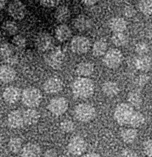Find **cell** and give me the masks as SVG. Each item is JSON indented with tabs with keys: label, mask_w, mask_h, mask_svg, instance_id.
Returning a JSON list of instances; mask_svg holds the SVG:
<instances>
[{
	"label": "cell",
	"mask_w": 152,
	"mask_h": 157,
	"mask_svg": "<svg viewBox=\"0 0 152 157\" xmlns=\"http://www.w3.org/2000/svg\"><path fill=\"white\" fill-rule=\"evenodd\" d=\"M116 122L121 126L138 128L145 121L144 115L128 103H120L116 105L113 113Z\"/></svg>",
	"instance_id": "6da1fadb"
},
{
	"label": "cell",
	"mask_w": 152,
	"mask_h": 157,
	"mask_svg": "<svg viewBox=\"0 0 152 157\" xmlns=\"http://www.w3.org/2000/svg\"><path fill=\"white\" fill-rule=\"evenodd\" d=\"M72 91L78 98L87 99L94 94V84L88 77H79L73 82Z\"/></svg>",
	"instance_id": "7a4b0ae2"
},
{
	"label": "cell",
	"mask_w": 152,
	"mask_h": 157,
	"mask_svg": "<svg viewBox=\"0 0 152 157\" xmlns=\"http://www.w3.org/2000/svg\"><path fill=\"white\" fill-rule=\"evenodd\" d=\"M42 99V95L39 89L36 87H27L21 92L22 103L29 109L38 107Z\"/></svg>",
	"instance_id": "3957f363"
},
{
	"label": "cell",
	"mask_w": 152,
	"mask_h": 157,
	"mask_svg": "<svg viewBox=\"0 0 152 157\" xmlns=\"http://www.w3.org/2000/svg\"><path fill=\"white\" fill-rule=\"evenodd\" d=\"M75 118L83 123L92 121L96 116V110L94 106L88 103H81L75 106L74 110Z\"/></svg>",
	"instance_id": "277c9868"
},
{
	"label": "cell",
	"mask_w": 152,
	"mask_h": 157,
	"mask_svg": "<svg viewBox=\"0 0 152 157\" xmlns=\"http://www.w3.org/2000/svg\"><path fill=\"white\" fill-rule=\"evenodd\" d=\"M44 59L49 67L54 69H58L64 63V54L61 48H53L45 55Z\"/></svg>",
	"instance_id": "5b68a950"
},
{
	"label": "cell",
	"mask_w": 152,
	"mask_h": 157,
	"mask_svg": "<svg viewBox=\"0 0 152 157\" xmlns=\"http://www.w3.org/2000/svg\"><path fill=\"white\" fill-rule=\"evenodd\" d=\"M123 60L122 52L117 48H111L107 51L103 57V63L105 66L110 69L118 67Z\"/></svg>",
	"instance_id": "8992f818"
},
{
	"label": "cell",
	"mask_w": 152,
	"mask_h": 157,
	"mask_svg": "<svg viewBox=\"0 0 152 157\" xmlns=\"http://www.w3.org/2000/svg\"><path fill=\"white\" fill-rule=\"evenodd\" d=\"M0 55L7 65H13L18 62L17 51L12 44L8 42L2 44L0 47Z\"/></svg>",
	"instance_id": "52a82bcc"
},
{
	"label": "cell",
	"mask_w": 152,
	"mask_h": 157,
	"mask_svg": "<svg viewBox=\"0 0 152 157\" xmlns=\"http://www.w3.org/2000/svg\"><path fill=\"white\" fill-rule=\"evenodd\" d=\"M68 107L69 102L67 100L61 96L53 98L48 104V109L50 112L56 116L63 115L67 110Z\"/></svg>",
	"instance_id": "ba28073f"
},
{
	"label": "cell",
	"mask_w": 152,
	"mask_h": 157,
	"mask_svg": "<svg viewBox=\"0 0 152 157\" xmlns=\"http://www.w3.org/2000/svg\"><path fill=\"white\" fill-rule=\"evenodd\" d=\"M91 47V43L88 37L83 36H74L70 43V50L76 54L87 53Z\"/></svg>",
	"instance_id": "9c48e42d"
},
{
	"label": "cell",
	"mask_w": 152,
	"mask_h": 157,
	"mask_svg": "<svg viewBox=\"0 0 152 157\" xmlns=\"http://www.w3.org/2000/svg\"><path fill=\"white\" fill-rule=\"evenodd\" d=\"M36 47L41 52H48L53 47L54 40L53 37L47 32L37 33L34 39Z\"/></svg>",
	"instance_id": "30bf717a"
},
{
	"label": "cell",
	"mask_w": 152,
	"mask_h": 157,
	"mask_svg": "<svg viewBox=\"0 0 152 157\" xmlns=\"http://www.w3.org/2000/svg\"><path fill=\"white\" fill-rule=\"evenodd\" d=\"M87 144L85 140L80 136H74L70 138L67 145L68 151L72 155L79 156L86 150Z\"/></svg>",
	"instance_id": "8fae6325"
},
{
	"label": "cell",
	"mask_w": 152,
	"mask_h": 157,
	"mask_svg": "<svg viewBox=\"0 0 152 157\" xmlns=\"http://www.w3.org/2000/svg\"><path fill=\"white\" fill-rule=\"evenodd\" d=\"M9 14L14 19L20 20L23 19L26 13L25 5L20 1L15 0L11 1L7 7Z\"/></svg>",
	"instance_id": "7c38bea8"
},
{
	"label": "cell",
	"mask_w": 152,
	"mask_h": 157,
	"mask_svg": "<svg viewBox=\"0 0 152 157\" xmlns=\"http://www.w3.org/2000/svg\"><path fill=\"white\" fill-rule=\"evenodd\" d=\"M7 122L8 126L12 129H20L25 126L23 111L14 110L7 115Z\"/></svg>",
	"instance_id": "4fadbf2b"
},
{
	"label": "cell",
	"mask_w": 152,
	"mask_h": 157,
	"mask_svg": "<svg viewBox=\"0 0 152 157\" xmlns=\"http://www.w3.org/2000/svg\"><path fill=\"white\" fill-rule=\"evenodd\" d=\"M44 91L48 94H56L60 92L63 88V82L57 77L48 78L44 83Z\"/></svg>",
	"instance_id": "5bb4252c"
},
{
	"label": "cell",
	"mask_w": 152,
	"mask_h": 157,
	"mask_svg": "<svg viewBox=\"0 0 152 157\" xmlns=\"http://www.w3.org/2000/svg\"><path fill=\"white\" fill-rule=\"evenodd\" d=\"M21 92L20 89L15 86L7 87L2 93V98L6 102L9 104H13L21 99Z\"/></svg>",
	"instance_id": "9a60e30c"
},
{
	"label": "cell",
	"mask_w": 152,
	"mask_h": 157,
	"mask_svg": "<svg viewBox=\"0 0 152 157\" xmlns=\"http://www.w3.org/2000/svg\"><path fill=\"white\" fill-rule=\"evenodd\" d=\"M74 27L78 31H86L93 26L92 20L87 16L80 15L76 17L73 21Z\"/></svg>",
	"instance_id": "2e32d148"
},
{
	"label": "cell",
	"mask_w": 152,
	"mask_h": 157,
	"mask_svg": "<svg viewBox=\"0 0 152 157\" xmlns=\"http://www.w3.org/2000/svg\"><path fill=\"white\" fill-rule=\"evenodd\" d=\"M42 150L39 145L34 143H28L21 151V157H40Z\"/></svg>",
	"instance_id": "e0dca14e"
},
{
	"label": "cell",
	"mask_w": 152,
	"mask_h": 157,
	"mask_svg": "<svg viewBox=\"0 0 152 157\" xmlns=\"http://www.w3.org/2000/svg\"><path fill=\"white\" fill-rule=\"evenodd\" d=\"M134 65L139 71H147L152 66V59L146 55H138L134 59Z\"/></svg>",
	"instance_id": "ac0fdd59"
},
{
	"label": "cell",
	"mask_w": 152,
	"mask_h": 157,
	"mask_svg": "<svg viewBox=\"0 0 152 157\" xmlns=\"http://www.w3.org/2000/svg\"><path fill=\"white\" fill-rule=\"evenodd\" d=\"M72 35V31L69 26L63 23L56 26L55 29L56 39L59 42H65L70 39Z\"/></svg>",
	"instance_id": "d6986e66"
},
{
	"label": "cell",
	"mask_w": 152,
	"mask_h": 157,
	"mask_svg": "<svg viewBox=\"0 0 152 157\" xmlns=\"http://www.w3.org/2000/svg\"><path fill=\"white\" fill-rule=\"evenodd\" d=\"M127 21L120 17L112 18L108 23L110 29L114 33H124L127 28Z\"/></svg>",
	"instance_id": "ffe728a7"
},
{
	"label": "cell",
	"mask_w": 152,
	"mask_h": 157,
	"mask_svg": "<svg viewBox=\"0 0 152 157\" xmlns=\"http://www.w3.org/2000/svg\"><path fill=\"white\" fill-rule=\"evenodd\" d=\"M16 77L15 70L10 65L5 64L0 67V79L3 83L12 82Z\"/></svg>",
	"instance_id": "44dd1931"
},
{
	"label": "cell",
	"mask_w": 152,
	"mask_h": 157,
	"mask_svg": "<svg viewBox=\"0 0 152 157\" xmlns=\"http://www.w3.org/2000/svg\"><path fill=\"white\" fill-rule=\"evenodd\" d=\"M94 70V65L90 61H82L76 67V72L80 77L90 76Z\"/></svg>",
	"instance_id": "7402d4cb"
},
{
	"label": "cell",
	"mask_w": 152,
	"mask_h": 157,
	"mask_svg": "<svg viewBox=\"0 0 152 157\" xmlns=\"http://www.w3.org/2000/svg\"><path fill=\"white\" fill-rule=\"evenodd\" d=\"M25 126H31L37 123L40 115L38 111L34 109H28L23 111Z\"/></svg>",
	"instance_id": "603a6c76"
},
{
	"label": "cell",
	"mask_w": 152,
	"mask_h": 157,
	"mask_svg": "<svg viewBox=\"0 0 152 157\" xmlns=\"http://www.w3.org/2000/svg\"><path fill=\"white\" fill-rule=\"evenodd\" d=\"M103 93L108 97H114L120 92V87L117 83L108 80L105 82L102 85Z\"/></svg>",
	"instance_id": "cb8c5ba5"
},
{
	"label": "cell",
	"mask_w": 152,
	"mask_h": 157,
	"mask_svg": "<svg viewBox=\"0 0 152 157\" xmlns=\"http://www.w3.org/2000/svg\"><path fill=\"white\" fill-rule=\"evenodd\" d=\"M128 104L134 108H139L141 106L143 99L140 91L139 90H133L129 91L127 95Z\"/></svg>",
	"instance_id": "d4e9b609"
},
{
	"label": "cell",
	"mask_w": 152,
	"mask_h": 157,
	"mask_svg": "<svg viewBox=\"0 0 152 157\" xmlns=\"http://www.w3.org/2000/svg\"><path fill=\"white\" fill-rule=\"evenodd\" d=\"M70 15V12L69 7L64 5H61L58 6L55 10L54 16L56 21L63 24V23L67 21Z\"/></svg>",
	"instance_id": "484cf974"
},
{
	"label": "cell",
	"mask_w": 152,
	"mask_h": 157,
	"mask_svg": "<svg viewBox=\"0 0 152 157\" xmlns=\"http://www.w3.org/2000/svg\"><path fill=\"white\" fill-rule=\"evenodd\" d=\"M107 43L103 39H99L96 40L92 47V52L94 56L99 57L104 56L107 52Z\"/></svg>",
	"instance_id": "4316f807"
},
{
	"label": "cell",
	"mask_w": 152,
	"mask_h": 157,
	"mask_svg": "<svg viewBox=\"0 0 152 157\" xmlns=\"http://www.w3.org/2000/svg\"><path fill=\"white\" fill-rule=\"evenodd\" d=\"M138 136L137 130L134 128L124 129L121 131L120 136L123 141L126 144H131L134 142Z\"/></svg>",
	"instance_id": "83f0119b"
},
{
	"label": "cell",
	"mask_w": 152,
	"mask_h": 157,
	"mask_svg": "<svg viewBox=\"0 0 152 157\" xmlns=\"http://www.w3.org/2000/svg\"><path fill=\"white\" fill-rule=\"evenodd\" d=\"M111 40L117 47H123L128 43L127 36L124 33H114L111 37Z\"/></svg>",
	"instance_id": "f1b7e54d"
},
{
	"label": "cell",
	"mask_w": 152,
	"mask_h": 157,
	"mask_svg": "<svg viewBox=\"0 0 152 157\" xmlns=\"http://www.w3.org/2000/svg\"><path fill=\"white\" fill-rule=\"evenodd\" d=\"M4 31L8 35L15 36L18 31V27L17 23L13 20L5 21L2 24Z\"/></svg>",
	"instance_id": "f546056e"
},
{
	"label": "cell",
	"mask_w": 152,
	"mask_h": 157,
	"mask_svg": "<svg viewBox=\"0 0 152 157\" xmlns=\"http://www.w3.org/2000/svg\"><path fill=\"white\" fill-rule=\"evenodd\" d=\"M26 38L20 34H16L13 37L12 40V44L17 52L24 50L26 46Z\"/></svg>",
	"instance_id": "4dcf8cb0"
},
{
	"label": "cell",
	"mask_w": 152,
	"mask_h": 157,
	"mask_svg": "<svg viewBox=\"0 0 152 157\" xmlns=\"http://www.w3.org/2000/svg\"><path fill=\"white\" fill-rule=\"evenodd\" d=\"M8 147L10 151L13 153H18L23 148L22 140L18 137H13L10 139L8 142Z\"/></svg>",
	"instance_id": "1f68e13d"
},
{
	"label": "cell",
	"mask_w": 152,
	"mask_h": 157,
	"mask_svg": "<svg viewBox=\"0 0 152 157\" xmlns=\"http://www.w3.org/2000/svg\"><path fill=\"white\" fill-rule=\"evenodd\" d=\"M139 10L145 15L152 14V0H142L139 2Z\"/></svg>",
	"instance_id": "d6a6232c"
},
{
	"label": "cell",
	"mask_w": 152,
	"mask_h": 157,
	"mask_svg": "<svg viewBox=\"0 0 152 157\" xmlns=\"http://www.w3.org/2000/svg\"><path fill=\"white\" fill-rule=\"evenodd\" d=\"M60 128L64 132H71L74 130L75 125L72 120L66 119L60 123Z\"/></svg>",
	"instance_id": "836d02e7"
},
{
	"label": "cell",
	"mask_w": 152,
	"mask_h": 157,
	"mask_svg": "<svg viewBox=\"0 0 152 157\" xmlns=\"http://www.w3.org/2000/svg\"><path fill=\"white\" fill-rule=\"evenodd\" d=\"M134 50L139 55H144L148 52L149 46L146 42H140L135 44Z\"/></svg>",
	"instance_id": "e575fe53"
},
{
	"label": "cell",
	"mask_w": 152,
	"mask_h": 157,
	"mask_svg": "<svg viewBox=\"0 0 152 157\" xmlns=\"http://www.w3.org/2000/svg\"><path fill=\"white\" fill-rule=\"evenodd\" d=\"M150 80V77L146 74H141L135 79V83L139 87H143Z\"/></svg>",
	"instance_id": "d590c367"
},
{
	"label": "cell",
	"mask_w": 152,
	"mask_h": 157,
	"mask_svg": "<svg viewBox=\"0 0 152 157\" xmlns=\"http://www.w3.org/2000/svg\"><path fill=\"white\" fill-rule=\"evenodd\" d=\"M143 149L145 154L148 157H152V139H148L144 142Z\"/></svg>",
	"instance_id": "8d00e7d4"
},
{
	"label": "cell",
	"mask_w": 152,
	"mask_h": 157,
	"mask_svg": "<svg viewBox=\"0 0 152 157\" xmlns=\"http://www.w3.org/2000/svg\"><path fill=\"white\" fill-rule=\"evenodd\" d=\"M39 3L41 6L45 7H53L58 5L59 1L55 0H42L39 1Z\"/></svg>",
	"instance_id": "74e56055"
},
{
	"label": "cell",
	"mask_w": 152,
	"mask_h": 157,
	"mask_svg": "<svg viewBox=\"0 0 152 157\" xmlns=\"http://www.w3.org/2000/svg\"><path fill=\"white\" fill-rule=\"evenodd\" d=\"M119 157H139V156L134 151L129 148H126L123 150L121 151Z\"/></svg>",
	"instance_id": "f35d334b"
},
{
	"label": "cell",
	"mask_w": 152,
	"mask_h": 157,
	"mask_svg": "<svg viewBox=\"0 0 152 157\" xmlns=\"http://www.w3.org/2000/svg\"><path fill=\"white\" fill-rule=\"evenodd\" d=\"M135 9L131 6H126L123 9V13L127 17H132L135 14Z\"/></svg>",
	"instance_id": "ab89813d"
},
{
	"label": "cell",
	"mask_w": 152,
	"mask_h": 157,
	"mask_svg": "<svg viewBox=\"0 0 152 157\" xmlns=\"http://www.w3.org/2000/svg\"><path fill=\"white\" fill-rule=\"evenodd\" d=\"M44 157H56L57 152L55 149L50 148L45 151L44 154Z\"/></svg>",
	"instance_id": "60d3db41"
},
{
	"label": "cell",
	"mask_w": 152,
	"mask_h": 157,
	"mask_svg": "<svg viewBox=\"0 0 152 157\" xmlns=\"http://www.w3.org/2000/svg\"><path fill=\"white\" fill-rule=\"evenodd\" d=\"M97 1L95 0H85L82 1V3H83V4L86 6L88 7H91L93 6L94 5H95L96 4Z\"/></svg>",
	"instance_id": "b9f144b4"
},
{
	"label": "cell",
	"mask_w": 152,
	"mask_h": 157,
	"mask_svg": "<svg viewBox=\"0 0 152 157\" xmlns=\"http://www.w3.org/2000/svg\"><path fill=\"white\" fill-rule=\"evenodd\" d=\"M82 157H101V156L96 153H88L83 155Z\"/></svg>",
	"instance_id": "7bdbcfd3"
},
{
	"label": "cell",
	"mask_w": 152,
	"mask_h": 157,
	"mask_svg": "<svg viewBox=\"0 0 152 157\" xmlns=\"http://www.w3.org/2000/svg\"><path fill=\"white\" fill-rule=\"evenodd\" d=\"M6 1L4 0H0V12L4 9L5 5H6Z\"/></svg>",
	"instance_id": "ee69618b"
},
{
	"label": "cell",
	"mask_w": 152,
	"mask_h": 157,
	"mask_svg": "<svg viewBox=\"0 0 152 157\" xmlns=\"http://www.w3.org/2000/svg\"><path fill=\"white\" fill-rule=\"evenodd\" d=\"M1 83H2V82H1V79H0V85H1Z\"/></svg>",
	"instance_id": "f6af8a7d"
},
{
	"label": "cell",
	"mask_w": 152,
	"mask_h": 157,
	"mask_svg": "<svg viewBox=\"0 0 152 157\" xmlns=\"http://www.w3.org/2000/svg\"><path fill=\"white\" fill-rule=\"evenodd\" d=\"M1 28H0V36H1Z\"/></svg>",
	"instance_id": "bcb514c9"
},
{
	"label": "cell",
	"mask_w": 152,
	"mask_h": 157,
	"mask_svg": "<svg viewBox=\"0 0 152 157\" xmlns=\"http://www.w3.org/2000/svg\"><path fill=\"white\" fill-rule=\"evenodd\" d=\"M0 56H1V55H0Z\"/></svg>",
	"instance_id": "7dc6e473"
}]
</instances>
